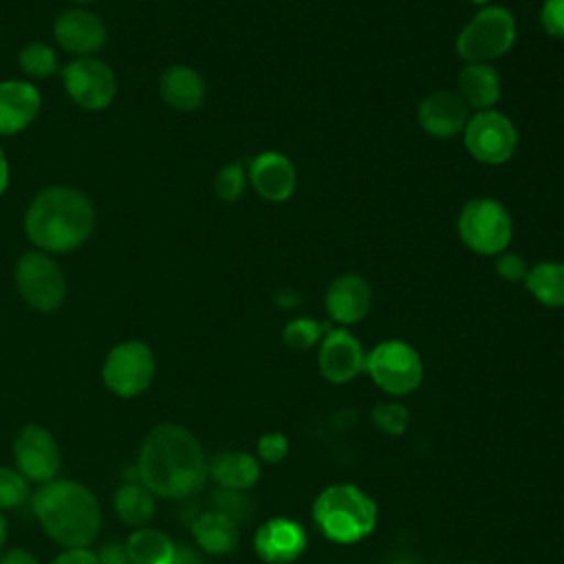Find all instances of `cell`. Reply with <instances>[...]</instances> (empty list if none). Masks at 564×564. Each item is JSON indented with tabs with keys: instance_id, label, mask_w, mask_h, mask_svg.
<instances>
[{
	"instance_id": "f6af8a7d",
	"label": "cell",
	"mask_w": 564,
	"mask_h": 564,
	"mask_svg": "<svg viewBox=\"0 0 564 564\" xmlns=\"http://www.w3.org/2000/svg\"><path fill=\"white\" fill-rule=\"evenodd\" d=\"M73 2H79V4H84V2H95V0H73Z\"/></svg>"
},
{
	"instance_id": "b9f144b4",
	"label": "cell",
	"mask_w": 564,
	"mask_h": 564,
	"mask_svg": "<svg viewBox=\"0 0 564 564\" xmlns=\"http://www.w3.org/2000/svg\"><path fill=\"white\" fill-rule=\"evenodd\" d=\"M388 564H421L416 557H412V555H397L394 560H390Z\"/></svg>"
},
{
	"instance_id": "5b68a950",
	"label": "cell",
	"mask_w": 564,
	"mask_h": 564,
	"mask_svg": "<svg viewBox=\"0 0 564 564\" xmlns=\"http://www.w3.org/2000/svg\"><path fill=\"white\" fill-rule=\"evenodd\" d=\"M516 18L505 7H482L456 35V53L465 64H491L516 44Z\"/></svg>"
},
{
	"instance_id": "d6986e66",
	"label": "cell",
	"mask_w": 564,
	"mask_h": 564,
	"mask_svg": "<svg viewBox=\"0 0 564 564\" xmlns=\"http://www.w3.org/2000/svg\"><path fill=\"white\" fill-rule=\"evenodd\" d=\"M42 97L35 84L24 79L0 82V137H11L29 128L40 115Z\"/></svg>"
},
{
	"instance_id": "1f68e13d",
	"label": "cell",
	"mask_w": 564,
	"mask_h": 564,
	"mask_svg": "<svg viewBox=\"0 0 564 564\" xmlns=\"http://www.w3.org/2000/svg\"><path fill=\"white\" fill-rule=\"evenodd\" d=\"M372 416V423L386 432V434H403L405 427H408V421H410V412L405 405L401 403H392V401H386V403H377L370 412Z\"/></svg>"
},
{
	"instance_id": "74e56055",
	"label": "cell",
	"mask_w": 564,
	"mask_h": 564,
	"mask_svg": "<svg viewBox=\"0 0 564 564\" xmlns=\"http://www.w3.org/2000/svg\"><path fill=\"white\" fill-rule=\"evenodd\" d=\"M0 564H40V562L31 551L22 546H13L0 553Z\"/></svg>"
},
{
	"instance_id": "ac0fdd59",
	"label": "cell",
	"mask_w": 564,
	"mask_h": 564,
	"mask_svg": "<svg viewBox=\"0 0 564 564\" xmlns=\"http://www.w3.org/2000/svg\"><path fill=\"white\" fill-rule=\"evenodd\" d=\"M324 306L328 317L339 326H350L361 322L372 306V289L366 278L357 273L337 275L324 295Z\"/></svg>"
},
{
	"instance_id": "7c38bea8",
	"label": "cell",
	"mask_w": 564,
	"mask_h": 564,
	"mask_svg": "<svg viewBox=\"0 0 564 564\" xmlns=\"http://www.w3.org/2000/svg\"><path fill=\"white\" fill-rule=\"evenodd\" d=\"M13 460L18 465V471L29 482L44 485L57 476L62 454L55 436L46 427L29 423L18 432L13 441Z\"/></svg>"
},
{
	"instance_id": "7402d4cb",
	"label": "cell",
	"mask_w": 564,
	"mask_h": 564,
	"mask_svg": "<svg viewBox=\"0 0 564 564\" xmlns=\"http://www.w3.org/2000/svg\"><path fill=\"white\" fill-rule=\"evenodd\" d=\"M207 476L220 489L247 491L260 478V463L247 452H220L207 460Z\"/></svg>"
},
{
	"instance_id": "30bf717a",
	"label": "cell",
	"mask_w": 564,
	"mask_h": 564,
	"mask_svg": "<svg viewBox=\"0 0 564 564\" xmlns=\"http://www.w3.org/2000/svg\"><path fill=\"white\" fill-rule=\"evenodd\" d=\"M518 139L516 123L498 110L474 112L463 130L465 150L485 165L507 163L518 150Z\"/></svg>"
},
{
	"instance_id": "8fae6325",
	"label": "cell",
	"mask_w": 564,
	"mask_h": 564,
	"mask_svg": "<svg viewBox=\"0 0 564 564\" xmlns=\"http://www.w3.org/2000/svg\"><path fill=\"white\" fill-rule=\"evenodd\" d=\"M66 95L86 110H101L117 95L115 70L97 57H75L62 68Z\"/></svg>"
},
{
	"instance_id": "cb8c5ba5",
	"label": "cell",
	"mask_w": 564,
	"mask_h": 564,
	"mask_svg": "<svg viewBox=\"0 0 564 564\" xmlns=\"http://www.w3.org/2000/svg\"><path fill=\"white\" fill-rule=\"evenodd\" d=\"M130 564H174L176 546L159 529L139 527L126 542Z\"/></svg>"
},
{
	"instance_id": "277c9868",
	"label": "cell",
	"mask_w": 564,
	"mask_h": 564,
	"mask_svg": "<svg viewBox=\"0 0 564 564\" xmlns=\"http://www.w3.org/2000/svg\"><path fill=\"white\" fill-rule=\"evenodd\" d=\"M377 502L357 485L335 482L322 489L313 502V522L324 538L337 544H355L377 527Z\"/></svg>"
},
{
	"instance_id": "484cf974",
	"label": "cell",
	"mask_w": 564,
	"mask_h": 564,
	"mask_svg": "<svg viewBox=\"0 0 564 564\" xmlns=\"http://www.w3.org/2000/svg\"><path fill=\"white\" fill-rule=\"evenodd\" d=\"M115 511L128 527H145L154 516V494L143 482H126L115 494Z\"/></svg>"
},
{
	"instance_id": "e575fe53",
	"label": "cell",
	"mask_w": 564,
	"mask_h": 564,
	"mask_svg": "<svg viewBox=\"0 0 564 564\" xmlns=\"http://www.w3.org/2000/svg\"><path fill=\"white\" fill-rule=\"evenodd\" d=\"M289 454V438L282 432H267L258 441V458L264 463H280Z\"/></svg>"
},
{
	"instance_id": "f1b7e54d",
	"label": "cell",
	"mask_w": 564,
	"mask_h": 564,
	"mask_svg": "<svg viewBox=\"0 0 564 564\" xmlns=\"http://www.w3.org/2000/svg\"><path fill=\"white\" fill-rule=\"evenodd\" d=\"M247 183H249V176H247L245 165L238 163V161H231V163H225L216 172L214 192L223 203H236V200L242 198V194L247 189Z\"/></svg>"
},
{
	"instance_id": "d6a6232c",
	"label": "cell",
	"mask_w": 564,
	"mask_h": 564,
	"mask_svg": "<svg viewBox=\"0 0 564 564\" xmlns=\"http://www.w3.org/2000/svg\"><path fill=\"white\" fill-rule=\"evenodd\" d=\"M494 267H496V273L507 282H524L529 273V264L524 262V258L513 251L498 253L494 260Z\"/></svg>"
},
{
	"instance_id": "8992f818",
	"label": "cell",
	"mask_w": 564,
	"mask_h": 564,
	"mask_svg": "<svg viewBox=\"0 0 564 564\" xmlns=\"http://www.w3.org/2000/svg\"><path fill=\"white\" fill-rule=\"evenodd\" d=\"M456 229L460 242L478 256L496 258L498 253L507 251L513 238L511 214L491 196L469 198L458 212Z\"/></svg>"
},
{
	"instance_id": "3957f363",
	"label": "cell",
	"mask_w": 564,
	"mask_h": 564,
	"mask_svg": "<svg viewBox=\"0 0 564 564\" xmlns=\"http://www.w3.org/2000/svg\"><path fill=\"white\" fill-rule=\"evenodd\" d=\"M33 513L44 533L64 549H84L101 529L97 496L82 482L53 478L33 494Z\"/></svg>"
},
{
	"instance_id": "6da1fadb",
	"label": "cell",
	"mask_w": 564,
	"mask_h": 564,
	"mask_svg": "<svg viewBox=\"0 0 564 564\" xmlns=\"http://www.w3.org/2000/svg\"><path fill=\"white\" fill-rule=\"evenodd\" d=\"M139 478L154 496L183 500L205 487L207 456L187 427L159 423L141 445Z\"/></svg>"
},
{
	"instance_id": "4dcf8cb0",
	"label": "cell",
	"mask_w": 564,
	"mask_h": 564,
	"mask_svg": "<svg viewBox=\"0 0 564 564\" xmlns=\"http://www.w3.org/2000/svg\"><path fill=\"white\" fill-rule=\"evenodd\" d=\"M31 496V482L13 467L0 465V511L15 509Z\"/></svg>"
},
{
	"instance_id": "f35d334b",
	"label": "cell",
	"mask_w": 564,
	"mask_h": 564,
	"mask_svg": "<svg viewBox=\"0 0 564 564\" xmlns=\"http://www.w3.org/2000/svg\"><path fill=\"white\" fill-rule=\"evenodd\" d=\"M275 302H278L282 308H293V306H297V304L302 302V297H300V293H297L295 289H282V291H278Z\"/></svg>"
},
{
	"instance_id": "d4e9b609",
	"label": "cell",
	"mask_w": 564,
	"mask_h": 564,
	"mask_svg": "<svg viewBox=\"0 0 564 564\" xmlns=\"http://www.w3.org/2000/svg\"><path fill=\"white\" fill-rule=\"evenodd\" d=\"M524 286L542 306L564 308V262L546 260L529 267Z\"/></svg>"
},
{
	"instance_id": "52a82bcc",
	"label": "cell",
	"mask_w": 564,
	"mask_h": 564,
	"mask_svg": "<svg viewBox=\"0 0 564 564\" xmlns=\"http://www.w3.org/2000/svg\"><path fill=\"white\" fill-rule=\"evenodd\" d=\"M364 370L388 394L403 397L423 381V361L414 346L403 339H383L366 352Z\"/></svg>"
},
{
	"instance_id": "2e32d148",
	"label": "cell",
	"mask_w": 564,
	"mask_h": 564,
	"mask_svg": "<svg viewBox=\"0 0 564 564\" xmlns=\"http://www.w3.org/2000/svg\"><path fill=\"white\" fill-rule=\"evenodd\" d=\"M308 544L306 529L291 518L278 516L256 529L253 549L269 564H289L297 560Z\"/></svg>"
},
{
	"instance_id": "ffe728a7",
	"label": "cell",
	"mask_w": 564,
	"mask_h": 564,
	"mask_svg": "<svg viewBox=\"0 0 564 564\" xmlns=\"http://www.w3.org/2000/svg\"><path fill=\"white\" fill-rule=\"evenodd\" d=\"M159 95L170 108L192 112L203 106L207 86L198 70H194L192 66L174 64L163 70L159 79Z\"/></svg>"
},
{
	"instance_id": "f546056e",
	"label": "cell",
	"mask_w": 564,
	"mask_h": 564,
	"mask_svg": "<svg viewBox=\"0 0 564 564\" xmlns=\"http://www.w3.org/2000/svg\"><path fill=\"white\" fill-rule=\"evenodd\" d=\"M212 507H214V511H220L227 518H231L238 527L249 522L253 516V505H251L249 496L245 491H236V489L218 487L212 496Z\"/></svg>"
},
{
	"instance_id": "836d02e7",
	"label": "cell",
	"mask_w": 564,
	"mask_h": 564,
	"mask_svg": "<svg viewBox=\"0 0 564 564\" xmlns=\"http://www.w3.org/2000/svg\"><path fill=\"white\" fill-rule=\"evenodd\" d=\"M542 29L557 40H564V0H544L540 9Z\"/></svg>"
},
{
	"instance_id": "4316f807",
	"label": "cell",
	"mask_w": 564,
	"mask_h": 564,
	"mask_svg": "<svg viewBox=\"0 0 564 564\" xmlns=\"http://www.w3.org/2000/svg\"><path fill=\"white\" fill-rule=\"evenodd\" d=\"M18 64L26 77L46 79L57 70V53L46 42H26L18 53Z\"/></svg>"
},
{
	"instance_id": "7bdbcfd3",
	"label": "cell",
	"mask_w": 564,
	"mask_h": 564,
	"mask_svg": "<svg viewBox=\"0 0 564 564\" xmlns=\"http://www.w3.org/2000/svg\"><path fill=\"white\" fill-rule=\"evenodd\" d=\"M4 542H7V518L0 513V553L4 551Z\"/></svg>"
},
{
	"instance_id": "603a6c76",
	"label": "cell",
	"mask_w": 564,
	"mask_h": 564,
	"mask_svg": "<svg viewBox=\"0 0 564 564\" xmlns=\"http://www.w3.org/2000/svg\"><path fill=\"white\" fill-rule=\"evenodd\" d=\"M196 544L212 555H227L238 546V524L220 511H200L192 520Z\"/></svg>"
},
{
	"instance_id": "ab89813d",
	"label": "cell",
	"mask_w": 564,
	"mask_h": 564,
	"mask_svg": "<svg viewBox=\"0 0 564 564\" xmlns=\"http://www.w3.org/2000/svg\"><path fill=\"white\" fill-rule=\"evenodd\" d=\"M9 185V163H7V156H4V150L0 145V196L4 194Z\"/></svg>"
},
{
	"instance_id": "9a60e30c",
	"label": "cell",
	"mask_w": 564,
	"mask_h": 564,
	"mask_svg": "<svg viewBox=\"0 0 564 564\" xmlns=\"http://www.w3.org/2000/svg\"><path fill=\"white\" fill-rule=\"evenodd\" d=\"M247 176L256 194L269 203L289 200L297 187V172L293 161L278 150H264L256 154L249 161Z\"/></svg>"
},
{
	"instance_id": "4fadbf2b",
	"label": "cell",
	"mask_w": 564,
	"mask_h": 564,
	"mask_svg": "<svg viewBox=\"0 0 564 564\" xmlns=\"http://www.w3.org/2000/svg\"><path fill=\"white\" fill-rule=\"evenodd\" d=\"M53 37L57 46L75 57H95L108 40L104 20L90 9H66L53 24Z\"/></svg>"
},
{
	"instance_id": "44dd1931",
	"label": "cell",
	"mask_w": 564,
	"mask_h": 564,
	"mask_svg": "<svg viewBox=\"0 0 564 564\" xmlns=\"http://www.w3.org/2000/svg\"><path fill=\"white\" fill-rule=\"evenodd\" d=\"M456 93L476 112L494 110L502 93L500 75L491 64H465L456 79Z\"/></svg>"
},
{
	"instance_id": "8d00e7d4",
	"label": "cell",
	"mask_w": 564,
	"mask_h": 564,
	"mask_svg": "<svg viewBox=\"0 0 564 564\" xmlns=\"http://www.w3.org/2000/svg\"><path fill=\"white\" fill-rule=\"evenodd\" d=\"M97 557H99V564H130L126 544H119V542H108V544H104V546L97 551Z\"/></svg>"
},
{
	"instance_id": "7a4b0ae2",
	"label": "cell",
	"mask_w": 564,
	"mask_h": 564,
	"mask_svg": "<svg viewBox=\"0 0 564 564\" xmlns=\"http://www.w3.org/2000/svg\"><path fill=\"white\" fill-rule=\"evenodd\" d=\"M95 229L90 198L70 185L40 189L24 212V231L31 245L44 253H70L79 249Z\"/></svg>"
},
{
	"instance_id": "bcb514c9",
	"label": "cell",
	"mask_w": 564,
	"mask_h": 564,
	"mask_svg": "<svg viewBox=\"0 0 564 564\" xmlns=\"http://www.w3.org/2000/svg\"><path fill=\"white\" fill-rule=\"evenodd\" d=\"M458 564H482V562H458Z\"/></svg>"
},
{
	"instance_id": "60d3db41",
	"label": "cell",
	"mask_w": 564,
	"mask_h": 564,
	"mask_svg": "<svg viewBox=\"0 0 564 564\" xmlns=\"http://www.w3.org/2000/svg\"><path fill=\"white\" fill-rule=\"evenodd\" d=\"M174 564H200L198 557L187 551V549H176V555H174Z\"/></svg>"
},
{
	"instance_id": "ee69618b",
	"label": "cell",
	"mask_w": 564,
	"mask_h": 564,
	"mask_svg": "<svg viewBox=\"0 0 564 564\" xmlns=\"http://www.w3.org/2000/svg\"><path fill=\"white\" fill-rule=\"evenodd\" d=\"M469 2H474V4H478V7H489L491 0H469Z\"/></svg>"
},
{
	"instance_id": "83f0119b",
	"label": "cell",
	"mask_w": 564,
	"mask_h": 564,
	"mask_svg": "<svg viewBox=\"0 0 564 564\" xmlns=\"http://www.w3.org/2000/svg\"><path fill=\"white\" fill-rule=\"evenodd\" d=\"M328 326L313 317L289 319L282 328V339L291 350H308L322 341Z\"/></svg>"
},
{
	"instance_id": "5bb4252c",
	"label": "cell",
	"mask_w": 564,
	"mask_h": 564,
	"mask_svg": "<svg viewBox=\"0 0 564 564\" xmlns=\"http://www.w3.org/2000/svg\"><path fill=\"white\" fill-rule=\"evenodd\" d=\"M364 361L366 350L350 330L344 326L326 330L317 350V366L326 381L346 383L355 379L364 370Z\"/></svg>"
},
{
	"instance_id": "9c48e42d",
	"label": "cell",
	"mask_w": 564,
	"mask_h": 564,
	"mask_svg": "<svg viewBox=\"0 0 564 564\" xmlns=\"http://www.w3.org/2000/svg\"><path fill=\"white\" fill-rule=\"evenodd\" d=\"M156 361L145 341L128 339L117 344L101 366V379L106 388L123 399L145 392L154 379Z\"/></svg>"
},
{
	"instance_id": "d590c367",
	"label": "cell",
	"mask_w": 564,
	"mask_h": 564,
	"mask_svg": "<svg viewBox=\"0 0 564 564\" xmlns=\"http://www.w3.org/2000/svg\"><path fill=\"white\" fill-rule=\"evenodd\" d=\"M51 564H99V557L88 546H84V549H64Z\"/></svg>"
},
{
	"instance_id": "e0dca14e",
	"label": "cell",
	"mask_w": 564,
	"mask_h": 564,
	"mask_svg": "<svg viewBox=\"0 0 564 564\" xmlns=\"http://www.w3.org/2000/svg\"><path fill=\"white\" fill-rule=\"evenodd\" d=\"M469 117V108L456 90H434L425 95L416 108L419 126L434 139H452L463 134Z\"/></svg>"
},
{
	"instance_id": "ba28073f",
	"label": "cell",
	"mask_w": 564,
	"mask_h": 564,
	"mask_svg": "<svg viewBox=\"0 0 564 564\" xmlns=\"http://www.w3.org/2000/svg\"><path fill=\"white\" fill-rule=\"evenodd\" d=\"M20 297L40 313L57 311L66 300V278L62 267L51 253L31 249L22 253L13 271Z\"/></svg>"
}]
</instances>
